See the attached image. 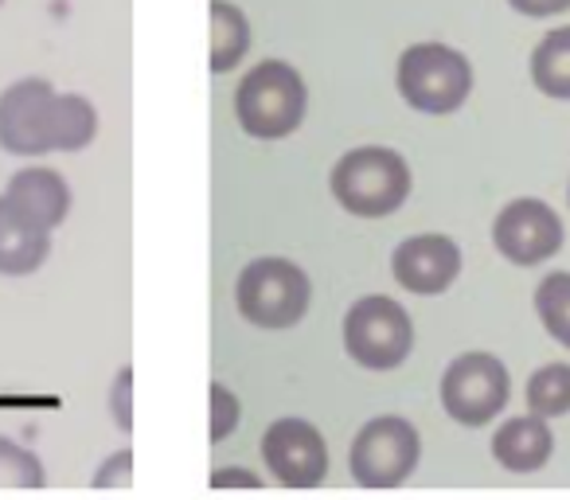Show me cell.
Listing matches in <instances>:
<instances>
[{
    "label": "cell",
    "instance_id": "obj_20",
    "mask_svg": "<svg viewBox=\"0 0 570 500\" xmlns=\"http://www.w3.org/2000/svg\"><path fill=\"white\" fill-rule=\"evenodd\" d=\"M43 484H48L43 461L28 445L0 438V489H43Z\"/></svg>",
    "mask_w": 570,
    "mask_h": 500
},
{
    "label": "cell",
    "instance_id": "obj_19",
    "mask_svg": "<svg viewBox=\"0 0 570 500\" xmlns=\"http://www.w3.org/2000/svg\"><path fill=\"white\" fill-rule=\"evenodd\" d=\"M528 406L531 414L559 419L570 411V364H547L528 380Z\"/></svg>",
    "mask_w": 570,
    "mask_h": 500
},
{
    "label": "cell",
    "instance_id": "obj_2",
    "mask_svg": "<svg viewBox=\"0 0 570 500\" xmlns=\"http://www.w3.org/2000/svg\"><path fill=\"white\" fill-rule=\"evenodd\" d=\"M309 110V90L294 63L266 59L250 67L235 90V118L258 141H282L305 121Z\"/></svg>",
    "mask_w": 570,
    "mask_h": 500
},
{
    "label": "cell",
    "instance_id": "obj_18",
    "mask_svg": "<svg viewBox=\"0 0 570 500\" xmlns=\"http://www.w3.org/2000/svg\"><path fill=\"white\" fill-rule=\"evenodd\" d=\"M535 313H539V321H543L547 333H551L562 349H570V274L567 271H554L539 282Z\"/></svg>",
    "mask_w": 570,
    "mask_h": 500
},
{
    "label": "cell",
    "instance_id": "obj_10",
    "mask_svg": "<svg viewBox=\"0 0 570 500\" xmlns=\"http://www.w3.org/2000/svg\"><path fill=\"white\" fill-rule=\"evenodd\" d=\"M492 243L515 266H539L543 258L559 255L562 219L543 199H512L492 223Z\"/></svg>",
    "mask_w": 570,
    "mask_h": 500
},
{
    "label": "cell",
    "instance_id": "obj_4",
    "mask_svg": "<svg viewBox=\"0 0 570 500\" xmlns=\"http://www.w3.org/2000/svg\"><path fill=\"white\" fill-rule=\"evenodd\" d=\"M313 282L289 258H254L235 286V305L258 329H294L309 313Z\"/></svg>",
    "mask_w": 570,
    "mask_h": 500
},
{
    "label": "cell",
    "instance_id": "obj_17",
    "mask_svg": "<svg viewBox=\"0 0 570 500\" xmlns=\"http://www.w3.org/2000/svg\"><path fill=\"white\" fill-rule=\"evenodd\" d=\"M98 137V110L82 95H59L56 153H79Z\"/></svg>",
    "mask_w": 570,
    "mask_h": 500
},
{
    "label": "cell",
    "instance_id": "obj_14",
    "mask_svg": "<svg viewBox=\"0 0 570 500\" xmlns=\"http://www.w3.org/2000/svg\"><path fill=\"white\" fill-rule=\"evenodd\" d=\"M51 255V231L28 223L0 199V274L4 278H28Z\"/></svg>",
    "mask_w": 570,
    "mask_h": 500
},
{
    "label": "cell",
    "instance_id": "obj_1",
    "mask_svg": "<svg viewBox=\"0 0 570 500\" xmlns=\"http://www.w3.org/2000/svg\"><path fill=\"white\" fill-rule=\"evenodd\" d=\"M328 188L344 212L360 219H387L411 196V165L387 145H360L333 165Z\"/></svg>",
    "mask_w": 570,
    "mask_h": 500
},
{
    "label": "cell",
    "instance_id": "obj_24",
    "mask_svg": "<svg viewBox=\"0 0 570 500\" xmlns=\"http://www.w3.org/2000/svg\"><path fill=\"white\" fill-rule=\"evenodd\" d=\"M508 4L523 17H559L570 9V0H508Z\"/></svg>",
    "mask_w": 570,
    "mask_h": 500
},
{
    "label": "cell",
    "instance_id": "obj_15",
    "mask_svg": "<svg viewBox=\"0 0 570 500\" xmlns=\"http://www.w3.org/2000/svg\"><path fill=\"white\" fill-rule=\"evenodd\" d=\"M207 20H212V51H207V67L215 75H227L243 63L250 51V20L238 4L230 0H212L207 4Z\"/></svg>",
    "mask_w": 570,
    "mask_h": 500
},
{
    "label": "cell",
    "instance_id": "obj_9",
    "mask_svg": "<svg viewBox=\"0 0 570 500\" xmlns=\"http://www.w3.org/2000/svg\"><path fill=\"white\" fill-rule=\"evenodd\" d=\"M262 461L285 489H317L328 473V445L305 419H277L262 434Z\"/></svg>",
    "mask_w": 570,
    "mask_h": 500
},
{
    "label": "cell",
    "instance_id": "obj_6",
    "mask_svg": "<svg viewBox=\"0 0 570 500\" xmlns=\"http://www.w3.org/2000/svg\"><path fill=\"white\" fill-rule=\"evenodd\" d=\"M419 430L406 419H399V414H380V419L360 427L348 453V469L364 489H399L419 469Z\"/></svg>",
    "mask_w": 570,
    "mask_h": 500
},
{
    "label": "cell",
    "instance_id": "obj_5",
    "mask_svg": "<svg viewBox=\"0 0 570 500\" xmlns=\"http://www.w3.org/2000/svg\"><path fill=\"white\" fill-rule=\"evenodd\" d=\"M344 349L367 372H395L414 349L411 313L395 297H360L344 317Z\"/></svg>",
    "mask_w": 570,
    "mask_h": 500
},
{
    "label": "cell",
    "instance_id": "obj_25",
    "mask_svg": "<svg viewBox=\"0 0 570 500\" xmlns=\"http://www.w3.org/2000/svg\"><path fill=\"white\" fill-rule=\"evenodd\" d=\"M230 484H238V489H258V477L254 473H246V469H238V465H227V469H219V473L212 477V489H230Z\"/></svg>",
    "mask_w": 570,
    "mask_h": 500
},
{
    "label": "cell",
    "instance_id": "obj_8",
    "mask_svg": "<svg viewBox=\"0 0 570 500\" xmlns=\"http://www.w3.org/2000/svg\"><path fill=\"white\" fill-rule=\"evenodd\" d=\"M59 95L48 79H20L0 95V149L12 157L56 153Z\"/></svg>",
    "mask_w": 570,
    "mask_h": 500
},
{
    "label": "cell",
    "instance_id": "obj_12",
    "mask_svg": "<svg viewBox=\"0 0 570 500\" xmlns=\"http://www.w3.org/2000/svg\"><path fill=\"white\" fill-rule=\"evenodd\" d=\"M0 199L43 231H56L71 212V188L56 168H20Z\"/></svg>",
    "mask_w": 570,
    "mask_h": 500
},
{
    "label": "cell",
    "instance_id": "obj_23",
    "mask_svg": "<svg viewBox=\"0 0 570 500\" xmlns=\"http://www.w3.org/2000/svg\"><path fill=\"white\" fill-rule=\"evenodd\" d=\"M129 469H134V453H129V450L114 453V458L102 465V473L95 477V484H98V489H114V484H129V481H134V473H129Z\"/></svg>",
    "mask_w": 570,
    "mask_h": 500
},
{
    "label": "cell",
    "instance_id": "obj_21",
    "mask_svg": "<svg viewBox=\"0 0 570 500\" xmlns=\"http://www.w3.org/2000/svg\"><path fill=\"white\" fill-rule=\"evenodd\" d=\"M207 399H212V427H207V438H212V442L219 445V442H227V438L235 434V427H238V419H243V411H238L235 391L223 388V383H212Z\"/></svg>",
    "mask_w": 570,
    "mask_h": 500
},
{
    "label": "cell",
    "instance_id": "obj_16",
    "mask_svg": "<svg viewBox=\"0 0 570 500\" xmlns=\"http://www.w3.org/2000/svg\"><path fill=\"white\" fill-rule=\"evenodd\" d=\"M531 82L547 98H570V28H554L531 51Z\"/></svg>",
    "mask_w": 570,
    "mask_h": 500
},
{
    "label": "cell",
    "instance_id": "obj_3",
    "mask_svg": "<svg viewBox=\"0 0 570 500\" xmlns=\"http://www.w3.org/2000/svg\"><path fill=\"white\" fill-rule=\"evenodd\" d=\"M395 87L419 114H453L473 95V67L450 43H414L399 56Z\"/></svg>",
    "mask_w": 570,
    "mask_h": 500
},
{
    "label": "cell",
    "instance_id": "obj_22",
    "mask_svg": "<svg viewBox=\"0 0 570 500\" xmlns=\"http://www.w3.org/2000/svg\"><path fill=\"white\" fill-rule=\"evenodd\" d=\"M129 395H134V367H121L118 380H114L110 388V411H114V422H118L121 430H134V411H129Z\"/></svg>",
    "mask_w": 570,
    "mask_h": 500
},
{
    "label": "cell",
    "instance_id": "obj_7",
    "mask_svg": "<svg viewBox=\"0 0 570 500\" xmlns=\"http://www.w3.org/2000/svg\"><path fill=\"white\" fill-rule=\"evenodd\" d=\"M508 367L489 352H465L442 375V406L461 427H484L508 406Z\"/></svg>",
    "mask_w": 570,
    "mask_h": 500
},
{
    "label": "cell",
    "instance_id": "obj_13",
    "mask_svg": "<svg viewBox=\"0 0 570 500\" xmlns=\"http://www.w3.org/2000/svg\"><path fill=\"white\" fill-rule=\"evenodd\" d=\"M554 434L547 430L543 414H520V419H508L504 427L492 438V458L500 461L512 473H535L551 461Z\"/></svg>",
    "mask_w": 570,
    "mask_h": 500
},
{
    "label": "cell",
    "instance_id": "obj_11",
    "mask_svg": "<svg viewBox=\"0 0 570 500\" xmlns=\"http://www.w3.org/2000/svg\"><path fill=\"white\" fill-rule=\"evenodd\" d=\"M391 274H395L399 286L419 297L445 294L461 274V251L450 235L403 238L391 255Z\"/></svg>",
    "mask_w": 570,
    "mask_h": 500
}]
</instances>
